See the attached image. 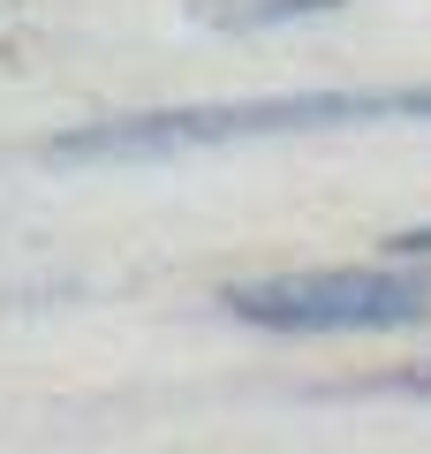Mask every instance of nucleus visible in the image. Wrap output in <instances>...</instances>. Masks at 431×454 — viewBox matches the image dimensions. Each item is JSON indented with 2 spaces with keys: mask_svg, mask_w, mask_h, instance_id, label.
I'll use <instances>...</instances> for the list:
<instances>
[{
  "mask_svg": "<svg viewBox=\"0 0 431 454\" xmlns=\"http://www.w3.org/2000/svg\"><path fill=\"white\" fill-rule=\"evenodd\" d=\"M364 121H431V83L401 91H280V98H227V106H167L83 121L53 137V160H175L212 145H257V137H310V129H364Z\"/></svg>",
  "mask_w": 431,
  "mask_h": 454,
  "instance_id": "1",
  "label": "nucleus"
},
{
  "mask_svg": "<svg viewBox=\"0 0 431 454\" xmlns=\"http://www.w3.org/2000/svg\"><path fill=\"white\" fill-rule=\"evenodd\" d=\"M227 318L257 325V333H409L431 318V288L394 265H310V273H265L235 280L220 295Z\"/></svg>",
  "mask_w": 431,
  "mask_h": 454,
  "instance_id": "2",
  "label": "nucleus"
},
{
  "mask_svg": "<svg viewBox=\"0 0 431 454\" xmlns=\"http://www.w3.org/2000/svg\"><path fill=\"white\" fill-rule=\"evenodd\" d=\"M349 0H190V16L212 31H287V23L341 16Z\"/></svg>",
  "mask_w": 431,
  "mask_h": 454,
  "instance_id": "3",
  "label": "nucleus"
},
{
  "mask_svg": "<svg viewBox=\"0 0 431 454\" xmlns=\"http://www.w3.org/2000/svg\"><path fill=\"white\" fill-rule=\"evenodd\" d=\"M379 394H409V402H431V364H416V372H394V379H379Z\"/></svg>",
  "mask_w": 431,
  "mask_h": 454,
  "instance_id": "4",
  "label": "nucleus"
},
{
  "mask_svg": "<svg viewBox=\"0 0 431 454\" xmlns=\"http://www.w3.org/2000/svg\"><path fill=\"white\" fill-rule=\"evenodd\" d=\"M386 250H394V258H431V220H424V227H401V235H386Z\"/></svg>",
  "mask_w": 431,
  "mask_h": 454,
  "instance_id": "5",
  "label": "nucleus"
}]
</instances>
